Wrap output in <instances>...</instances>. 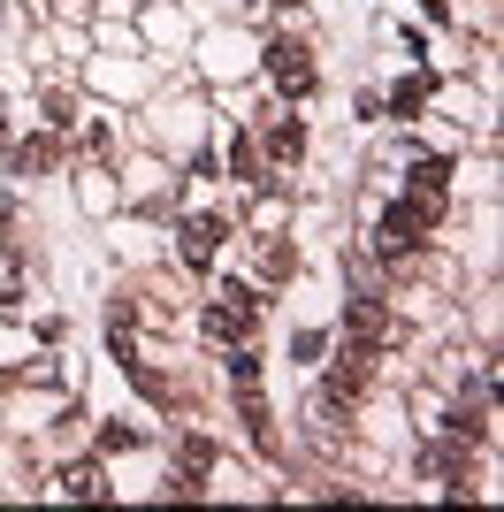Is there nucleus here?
Instances as JSON below:
<instances>
[{
	"label": "nucleus",
	"mask_w": 504,
	"mask_h": 512,
	"mask_svg": "<svg viewBox=\"0 0 504 512\" xmlns=\"http://www.w3.org/2000/svg\"><path fill=\"white\" fill-rule=\"evenodd\" d=\"M436 214H443V199H428V192H405L398 207H390V214L375 222V253H382V260H405V253L420 245V237L436 230Z\"/></svg>",
	"instance_id": "nucleus-1"
},
{
	"label": "nucleus",
	"mask_w": 504,
	"mask_h": 512,
	"mask_svg": "<svg viewBox=\"0 0 504 512\" xmlns=\"http://www.w3.org/2000/svg\"><path fill=\"white\" fill-rule=\"evenodd\" d=\"M344 344H352V352H367V360H375V352H390V344H398V314H390L382 299H352V306H344Z\"/></svg>",
	"instance_id": "nucleus-2"
},
{
	"label": "nucleus",
	"mask_w": 504,
	"mask_h": 512,
	"mask_svg": "<svg viewBox=\"0 0 504 512\" xmlns=\"http://www.w3.org/2000/svg\"><path fill=\"white\" fill-rule=\"evenodd\" d=\"M252 321H260V299L245 283H222V299L207 306V337L214 344H252Z\"/></svg>",
	"instance_id": "nucleus-3"
},
{
	"label": "nucleus",
	"mask_w": 504,
	"mask_h": 512,
	"mask_svg": "<svg viewBox=\"0 0 504 512\" xmlns=\"http://www.w3.org/2000/svg\"><path fill=\"white\" fill-rule=\"evenodd\" d=\"M268 77H275V92L306 100V92H314V62H306V46H298V39H275L268 46Z\"/></svg>",
	"instance_id": "nucleus-4"
},
{
	"label": "nucleus",
	"mask_w": 504,
	"mask_h": 512,
	"mask_svg": "<svg viewBox=\"0 0 504 512\" xmlns=\"http://www.w3.org/2000/svg\"><path fill=\"white\" fill-rule=\"evenodd\" d=\"M214 253H222V222H214V214H191V222H184V260L199 268V276H207Z\"/></svg>",
	"instance_id": "nucleus-5"
},
{
	"label": "nucleus",
	"mask_w": 504,
	"mask_h": 512,
	"mask_svg": "<svg viewBox=\"0 0 504 512\" xmlns=\"http://www.w3.org/2000/svg\"><path fill=\"white\" fill-rule=\"evenodd\" d=\"M359 390H367V352H352V344H344V360L329 367V398H344V406H352Z\"/></svg>",
	"instance_id": "nucleus-6"
},
{
	"label": "nucleus",
	"mask_w": 504,
	"mask_h": 512,
	"mask_svg": "<svg viewBox=\"0 0 504 512\" xmlns=\"http://www.w3.org/2000/svg\"><path fill=\"white\" fill-rule=\"evenodd\" d=\"M176 467H184V497H191L214 474V444H207V436H184V444H176Z\"/></svg>",
	"instance_id": "nucleus-7"
},
{
	"label": "nucleus",
	"mask_w": 504,
	"mask_h": 512,
	"mask_svg": "<svg viewBox=\"0 0 504 512\" xmlns=\"http://www.w3.org/2000/svg\"><path fill=\"white\" fill-rule=\"evenodd\" d=\"M405 192H428V199H451V161H413V176H405Z\"/></svg>",
	"instance_id": "nucleus-8"
},
{
	"label": "nucleus",
	"mask_w": 504,
	"mask_h": 512,
	"mask_svg": "<svg viewBox=\"0 0 504 512\" xmlns=\"http://www.w3.org/2000/svg\"><path fill=\"white\" fill-rule=\"evenodd\" d=\"M268 153H275V161H298V153H306V130H298L291 115H275V123H268Z\"/></svg>",
	"instance_id": "nucleus-9"
},
{
	"label": "nucleus",
	"mask_w": 504,
	"mask_h": 512,
	"mask_svg": "<svg viewBox=\"0 0 504 512\" xmlns=\"http://www.w3.org/2000/svg\"><path fill=\"white\" fill-rule=\"evenodd\" d=\"M420 107H428V77H413V85H398V92H390V115H405V123H413Z\"/></svg>",
	"instance_id": "nucleus-10"
},
{
	"label": "nucleus",
	"mask_w": 504,
	"mask_h": 512,
	"mask_svg": "<svg viewBox=\"0 0 504 512\" xmlns=\"http://www.w3.org/2000/svg\"><path fill=\"white\" fill-rule=\"evenodd\" d=\"M291 268H298V260H291V245H275V237H268V245H260V276H268V283H283Z\"/></svg>",
	"instance_id": "nucleus-11"
},
{
	"label": "nucleus",
	"mask_w": 504,
	"mask_h": 512,
	"mask_svg": "<svg viewBox=\"0 0 504 512\" xmlns=\"http://www.w3.org/2000/svg\"><path fill=\"white\" fill-rule=\"evenodd\" d=\"M62 497H100V467H69L62 474Z\"/></svg>",
	"instance_id": "nucleus-12"
},
{
	"label": "nucleus",
	"mask_w": 504,
	"mask_h": 512,
	"mask_svg": "<svg viewBox=\"0 0 504 512\" xmlns=\"http://www.w3.org/2000/svg\"><path fill=\"white\" fill-rule=\"evenodd\" d=\"M428 474H443V482H451V474H466V451H459V444L428 451Z\"/></svg>",
	"instance_id": "nucleus-13"
}]
</instances>
